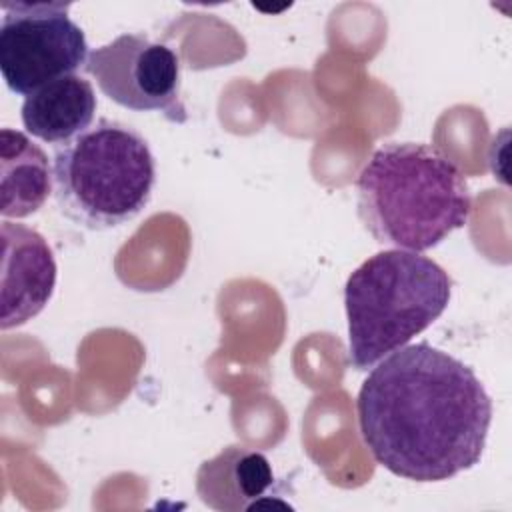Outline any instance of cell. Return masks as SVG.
I'll list each match as a JSON object with an SVG mask.
<instances>
[{
	"label": "cell",
	"instance_id": "cell-1",
	"mask_svg": "<svg viewBox=\"0 0 512 512\" xmlns=\"http://www.w3.org/2000/svg\"><path fill=\"white\" fill-rule=\"evenodd\" d=\"M360 436L394 476L440 482L476 466L492 400L474 370L426 342L390 352L360 386Z\"/></svg>",
	"mask_w": 512,
	"mask_h": 512
},
{
	"label": "cell",
	"instance_id": "cell-2",
	"mask_svg": "<svg viewBox=\"0 0 512 512\" xmlns=\"http://www.w3.org/2000/svg\"><path fill=\"white\" fill-rule=\"evenodd\" d=\"M358 214L376 242L424 252L466 226L472 198L464 172L430 144L388 142L356 178Z\"/></svg>",
	"mask_w": 512,
	"mask_h": 512
},
{
	"label": "cell",
	"instance_id": "cell-3",
	"mask_svg": "<svg viewBox=\"0 0 512 512\" xmlns=\"http://www.w3.org/2000/svg\"><path fill=\"white\" fill-rule=\"evenodd\" d=\"M452 280L428 256L382 250L364 260L346 280L348 354L356 370H368L406 346L442 316Z\"/></svg>",
	"mask_w": 512,
	"mask_h": 512
},
{
	"label": "cell",
	"instance_id": "cell-4",
	"mask_svg": "<svg viewBox=\"0 0 512 512\" xmlns=\"http://www.w3.org/2000/svg\"><path fill=\"white\" fill-rule=\"evenodd\" d=\"M54 198L60 212L88 230L134 220L150 202L156 162L132 126L100 118L54 152Z\"/></svg>",
	"mask_w": 512,
	"mask_h": 512
},
{
	"label": "cell",
	"instance_id": "cell-5",
	"mask_svg": "<svg viewBox=\"0 0 512 512\" xmlns=\"http://www.w3.org/2000/svg\"><path fill=\"white\" fill-rule=\"evenodd\" d=\"M0 72L10 92L30 96L88 60L82 28L64 2H0Z\"/></svg>",
	"mask_w": 512,
	"mask_h": 512
},
{
	"label": "cell",
	"instance_id": "cell-6",
	"mask_svg": "<svg viewBox=\"0 0 512 512\" xmlns=\"http://www.w3.org/2000/svg\"><path fill=\"white\" fill-rule=\"evenodd\" d=\"M86 72L116 104L134 112H162L170 122L188 120L180 98V62L172 48L146 34H120L90 50Z\"/></svg>",
	"mask_w": 512,
	"mask_h": 512
},
{
	"label": "cell",
	"instance_id": "cell-7",
	"mask_svg": "<svg viewBox=\"0 0 512 512\" xmlns=\"http://www.w3.org/2000/svg\"><path fill=\"white\" fill-rule=\"evenodd\" d=\"M0 328L10 330L38 316L56 288V258L48 240L34 228L4 220Z\"/></svg>",
	"mask_w": 512,
	"mask_h": 512
},
{
	"label": "cell",
	"instance_id": "cell-8",
	"mask_svg": "<svg viewBox=\"0 0 512 512\" xmlns=\"http://www.w3.org/2000/svg\"><path fill=\"white\" fill-rule=\"evenodd\" d=\"M276 478L270 460L246 446H226L200 464L196 492L200 500L220 512H242L264 506Z\"/></svg>",
	"mask_w": 512,
	"mask_h": 512
},
{
	"label": "cell",
	"instance_id": "cell-9",
	"mask_svg": "<svg viewBox=\"0 0 512 512\" xmlns=\"http://www.w3.org/2000/svg\"><path fill=\"white\" fill-rule=\"evenodd\" d=\"M96 106L92 84L78 74H68L26 96L20 114L28 134L50 144H64L90 128Z\"/></svg>",
	"mask_w": 512,
	"mask_h": 512
},
{
	"label": "cell",
	"instance_id": "cell-10",
	"mask_svg": "<svg viewBox=\"0 0 512 512\" xmlns=\"http://www.w3.org/2000/svg\"><path fill=\"white\" fill-rule=\"evenodd\" d=\"M54 192V176L46 152L28 134L0 130V214L26 218L38 212Z\"/></svg>",
	"mask_w": 512,
	"mask_h": 512
}]
</instances>
